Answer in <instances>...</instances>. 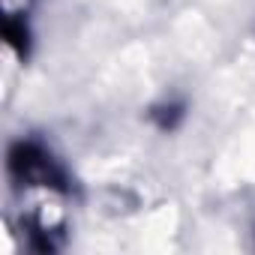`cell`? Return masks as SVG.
<instances>
[{
	"instance_id": "cell-2",
	"label": "cell",
	"mask_w": 255,
	"mask_h": 255,
	"mask_svg": "<svg viewBox=\"0 0 255 255\" xmlns=\"http://www.w3.org/2000/svg\"><path fill=\"white\" fill-rule=\"evenodd\" d=\"M3 36H6V42H9L21 57L27 54V45H30V42H27V24H24L21 18H15V15L6 18V24H3Z\"/></svg>"
},
{
	"instance_id": "cell-1",
	"label": "cell",
	"mask_w": 255,
	"mask_h": 255,
	"mask_svg": "<svg viewBox=\"0 0 255 255\" xmlns=\"http://www.w3.org/2000/svg\"><path fill=\"white\" fill-rule=\"evenodd\" d=\"M12 174L24 183H42V186H60V171L54 168V162L33 144H18L9 156Z\"/></svg>"
},
{
	"instance_id": "cell-3",
	"label": "cell",
	"mask_w": 255,
	"mask_h": 255,
	"mask_svg": "<svg viewBox=\"0 0 255 255\" xmlns=\"http://www.w3.org/2000/svg\"><path fill=\"white\" fill-rule=\"evenodd\" d=\"M180 114H183V111H180L177 105H168V108H159V111H156V120H159L162 129H171V126L180 120Z\"/></svg>"
}]
</instances>
